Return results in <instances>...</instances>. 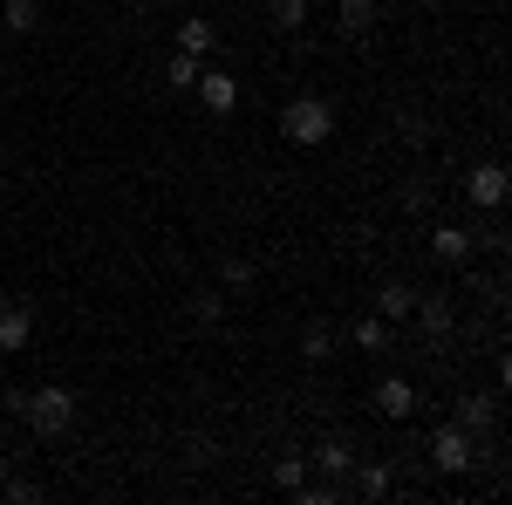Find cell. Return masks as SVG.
I'll list each match as a JSON object with an SVG mask.
<instances>
[{
  "label": "cell",
  "instance_id": "obj_21",
  "mask_svg": "<svg viewBox=\"0 0 512 505\" xmlns=\"http://www.w3.org/2000/svg\"><path fill=\"white\" fill-rule=\"evenodd\" d=\"M274 485H280V492H301V485H308V458H280Z\"/></svg>",
  "mask_w": 512,
  "mask_h": 505
},
{
  "label": "cell",
  "instance_id": "obj_11",
  "mask_svg": "<svg viewBox=\"0 0 512 505\" xmlns=\"http://www.w3.org/2000/svg\"><path fill=\"white\" fill-rule=\"evenodd\" d=\"M0 28H7V35H35L41 28V0H0Z\"/></svg>",
  "mask_w": 512,
  "mask_h": 505
},
{
  "label": "cell",
  "instance_id": "obj_6",
  "mask_svg": "<svg viewBox=\"0 0 512 505\" xmlns=\"http://www.w3.org/2000/svg\"><path fill=\"white\" fill-rule=\"evenodd\" d=\"M465 198L485 205V212L506 205V164H472V171H465Z\"/></svg>",
  "mask_w": 512,
  "mask_h": 505
},
{
  "label": "cell",
  "instance_id": "obj_5",
  "mask_svg": "<svg viewBox=\"0 0 512 505\" xmlns=\"http://www.w3.org/2000/svg\"><path fill=\"white\" fill-rule=\"evenodd\" d=\"M198 103H205V110H212V117H233L239 110V82L233 76H219V69H198Z\"/></svg>",
  "mask_w": 512,
  "mask_h": 505
},
{
  "label": "cell",
  "instance_id": "obj_4",
  "mask_svg": "<svg viewBox=\"0 0 512 505\" xmlns=\"http://www.w3.org/2000/svg\"><path fill=\"white\" fill-rule=\"evenodd\" d=\"M369 403H376V417H390V424H403V417H417V383H410V376H383Z\"/></svg>",
  "mask_w": 512,
  "mask_h": 505
},
{
  "label": "cell",
  "instance_id": "obj_12",
  "mask_svg": "<svg viewBox=\"0 0 512 505\" xmlns=\"http://www.w3.org/2000/svg\"><path fill=\"white\" fill-rule=\"evenodd\" d=\"M212 41H219V28H212L205 14H192V21H178V48H185V55H198V62H205V55H212Z\"/></svg>",
  "mask_w": 512,
  "mask_h": 505
},
{
  "label": "cell",
  "instance_id": "obj_17",
  "mask_svg": "<svg viewBox=\"0 0 512 505\" xmlns=\"http://www.w3.org/2000/svg\"><path fill=\"white\" fill-rule=\"evenodd\" d=\"M355 499H390V465H362L355 471Z\"/></svg>",
  "mask_w": 512,
  "mask_h": 505
},
{
  "label": "cell",
  "instance_id": "obj_27",
  "mask_svg": "<svg viewBox=\"0 0 512 505\" xmlns=\"http://www.w3.org/2000/svg\"><path fill=\"white\" fill-rule=\"evenodd\" d=\"M0 314H7V294H0Z\"/></svg>",
  "mask_w": 512,
  "mask_h": 505
},
{
  "label": "cell",
  "instance_id": "obj_15",
  "mask_svg": "<svg viewBox=\"0 0 512 505\" xmlns=\"http://www.w3.org/2000/svg\"><path fill=\"white\" fill-rule=\"evenodd\" d=\"M335 21H342V35H369V21H376V0H335Z\"/></svg>",
  "mask_w": 512,
  "mask_h": 505
},
{
  "label": "cell",
  "instance_id": "obj_1",
  "mask_svg": "<svg viewBox=\"0 0 512 505\" xmlns=\"http://www.w3.org/2000/svg\"><path fill=\"white\" fill-rule=\"evenodd\" d=\"M7 403L28 417L35 437H62V430L76 424V396H69L62 383H41V389H28V396H7Z\"/></svg>",
  "mask_w": 512,
  "mask_h": 505
},
{
  "label": "cell",
  "instance_id": "obj_14",
  "mask_svg": "<svg viewBox=\"0 0 512 505\" xmlns=\"http://www.w3.org/2000/svg\"><path fill=\"white\" fill-rule=\"evenodd\" d=\"M451 424H458V430H472V437H478V430L492 424V396H458V410H451Z\"/></svg>",
  "mask_w": 512,
  "mask_h": 505
},
{
  "label": "cell",
  "instance_id": "obj_10",
  "mask_svg": "<svg viewBox=\"0 0 512 505\" xmlns=\"http://www.w3.org/2000/svg\"><path fill=\"white\" fill-rule=\"evenodd\" d=\"M308 465H321L328 478H342V471H355V451H349V437H321L315 444V458Z\"/></svg>",
  "mask_w": 512,
  "mask_h": 505
},
{
  "label": "cell",
  "instance_id": "obj_20",
  "mask_svg": "<svg viewBox=\"0 0 512 505\" xmlns=\"http://www.w3.org/2000/svg\"><path fill=\"white\" fill-rule=\"evenodd\" d=\"M192 321L198 328H219L226 321V294H192Z\"/></svg>",
  "mask_w": 512,
  "mask_h": 505
},
{
  "label": "cell",
  "instance_id": "obj_25",
  "mask_svg": "<svg viewBox=\"0 0 512 505\" xmlns=\"http://www.w3.org/2000/svg\"><path fill=\"white\" fill-rule=\"evenodd\" d=\"M403 205H410V212H431V185H417V178H410V192H403Z\"/></svg>",
  "mask_w": 512,
  "mask_h": 505
},
{
  "label": "cell",
  "instance_id": "obj_2",
  "mask_svg": "<svg viewBox=\"0 0 512 505\" xmlns=\"http://www.w3.org/2000/svg\"><path fill=\"white\" fill-rule=\"evenodd\" d=\"M280 137L301 144V151H321V144L335 137V110H328V96H294V103L280 110Z\"/></svg>",
  "mask_w": 512,
  "mask_h": 505
},
{
  "label": "cell",
  "instance_id": "obj_24",
  "mask_svg": "<svg viewBox=\"0 0 512 505\" xmlns=\"http://www.w3.org/2000/svg\"><path fill=\"white\" fill-rule=\"evenodd\" d=\"M219 280H226V287H253V260H226Z\"/></svg>",
  "mask_w": 512,
  "mask_h": 505
},
{
  "label": "cell",
  "instance_id": "obj_9",
  "mask_svg": "<svg viewBox=\"0 0 512 505\" xmlns=\"http://www.w3.org/2000/svg\"><path fill=\"white\" fill-rule=\"evenodd\" d=\"M28 342H35V314H28V308H14V301H7V314H0V355L28 349Z\"/></svg>",
  "mask_w": 512,
  "mask_h": 505
},
{
  "label": "cell",
  "instance_id": "obj_19",
  "mask_svg": "<svg viewBox=\"0 0 512 505\" xmlns=\"http://www.w3.org/2000/svg\"><path fill=\"white\" fill-rule=\"evenodd\" d=\"M198 69H205V62H198V55H185V48H178V55H171V62H164V82H171V89H192V82H198Z\"/></svg>",
  "mask_w": 512,
  "mask_h": 505
},
{
  "label": "cell",
  "instance_id": "obj_16",
  "mask_svg": "<svg viewBox=\"0 0 512 505\" xmlns=\"http://www.w3.org/2000/svg\"><path fill=\"white\" fill-rule=\"evenodd\" d=\"M301 355H308V362H328V355H335V335H328V321H308V328H301Z\"/></svg>",
  "mask_w": 512,
  "mask_h": 505
},
{
  "label": "cell",
  "instance_id": "obj_22",
  "mask_svg": "<svg viewBox=\"0 0 512 505\" xmlns=\"http://www.w3.org/2000/svg\"><path fill=\"white\" fill-rule=\"evenodd\" d=\"M417 314H424V335H451V308L444 301H424L417 294Z\"/></svg>",
  "mask_w": 512,
  "mask_h": 505
},
{
  "label": "cell",
  "instance_id": "obj_3",
  "mask_svg": "<svg viewBox=\"0 0 512 505\" xmlns=\"http://www.w3.org/2000/svg\"><path fill=\"white\" fill-rule=\"evenodd\" d=\"M431 465H437V471H451V478H465V471L478 465V444H472V430H458V424H437V430H431Z\"/></svg>",
  "mask_w": 512,
  "mask_h": 505
},
{
  "label": "cell",
  "instance_id": "obj_8",
  "mask_svg": "<svg viewBox=\"0 0 512 505\" xmlns=\"http://www.w3.org/2000/svg\"><path fill=\"white\" fill-rule=\"evenodd\" d=\"M472 246H478V239L465 233V226H437V233H431V253L444 260V267H465V260H472Z\"/></svg>",
  "mask_w": 512,
  "mask_h": 505
},
{
  "label": "cell",
  "instance_id": "obj_26",
  "mask_svg": "<svg viewBox=\"0 0 512 505\" xmlns=\"http://www.w3.org/2000/svg\"><path fill=\"white\" fill-rule=\"evenodd\" d=\"M0 485H7V458H0Z\"/></svg>",
  "mask_w": 512,
  "mask_h": 505
},
{
  "label": "cell",
  "instance_id": "obj_18",
  "mask_svg": "<svg viewBox=\"0 0 512 505\" xmlns=\"http://www.w3.org/2000/svg\"><path fill=\"white\" fill-rule=\"evenodd\" d=\"M267 21L287 28V35H294V28H308V0H267Z\"/></svg>",
  "mask_w": 512,
  "mask_h": 505
},
{
  "label": "cell",
  "instance_id": "obj_13",
  "mask_svg": "<svg viewBox=\"0 0 512 505\" xmlns=\"http://www.w3.org/2000/svg\"><path fill=\"white\" fill-rule=\"evenodd\" d=\"M349 342L355 349H390V321H383V314H355V328H349Z\"/></svg>",
  "mask_w": 512,
  "mask_h": 505
},
{
  "label": "cell",
  "instance_id": "obj_7",
  "mask_svg": "<svg viewBox=\"0 0 512 505\" xmlns=\"http://www.w3.org/2000/svg\"><path fill=\"white\" fill-rule=\"evenodd\" d=\"M376 314H383V321H410V314H417V287H410V280H383V287H376Z\"/></svg>",
  "mask_w": 512,
  "mask_h": 505
},
{
  "label": "cell",
  "instance_id": "obj_23",
  "mask_svg": "<svg viewBox=\"0 0 512 505\" xmlns=\"http://www.w3.org/2000/svg\"><path fill=\"white\" fill-rule=\"evenodd\" d=\"M0 499H14V505H35V499H41V485H35V478H14V471H7Z\"/></svg>",
  "mask_w": 512,
  "mask_h": 505
},
{
  "label": "cell",
  "instance_id": "obj_28",
  "mask_svg": "<svg viewBox=\"0 0 512 505\" xmlns=\"http://www.w3.org/2000/svg\"><path fill=\"white\" fill-rule=\"evenodd\" d=\"M198 7H205V0H198Z\"/></svg>",
  "mask_w": 512,
  "mask_h": 505
}]
</instances>
